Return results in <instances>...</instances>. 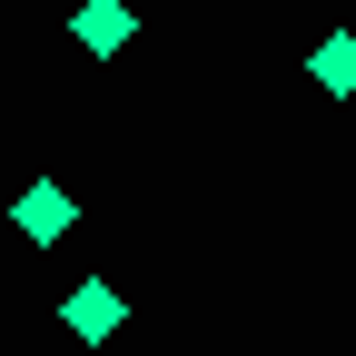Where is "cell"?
Instances as JSON below:
<instances>
[{"label":"cell","instance_id":"1","mask_svg":"<svg viewBox=\"0 0 356 356\" xmlns=\"http://www.w3.org/2000/svg\"><path fill=\"white\" fill-rule=\"evenodd\" d=\"M129 30H139V20H129V0H89V10H79V50H99V60H109Z\"/></svg>","mask_w":356,"mask_h":356},{"label":"cell","instance_id":"2","mask_svg":"<svg viewBox=\"0 0 356 356\" xmlns=\"http://www.w3.org/2000/svg\"><path fill=\"white\" fill-rule=\"evenodd\" d=\"M70 218H79V208H70L60 188H30V198H20V238H60Z\"/></svg>","mask_w":356,"mask_h":356},{"label":"cell","instance_id":"3","mask_svg":"<svg viewBox=\"0 0 356 356\" xmlns=\"http://www.w3.org/2000/svg\"><path fill=\"white\" fill-rule=\"evenodd\" d=\"M70 327H79V337H109V327H119V297H109V287H79V297H70Z\"/></svg>","mask_w":356,"mask_h":356},{"label":"cell","instance_id":"4","mask_svg":"<svg viewBox=\"0 0 356 356\" xmlns=\"http://www.w3.org/2000/svg\"><path fill=\"white\" fill-rule=\"evenodd\" d=\"M317 89H356V40H327L317 50Z\"/></svg>","mask_w":356,"mask_h":356}]
</instances>
